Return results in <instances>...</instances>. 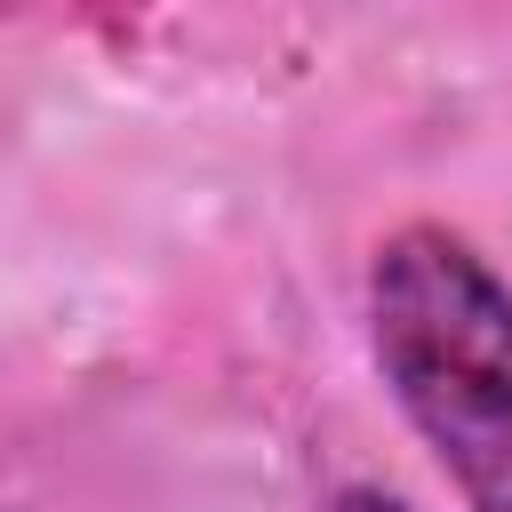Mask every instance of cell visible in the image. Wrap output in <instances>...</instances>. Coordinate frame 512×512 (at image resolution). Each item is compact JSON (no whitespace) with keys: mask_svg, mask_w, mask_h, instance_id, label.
<instances>
[{"mask_svg":"<svg viewBox=\"0 0 512 512\" xmlns=\"http://www.w3.org/2000/svg\"><path fill=\"white\" fill-rule=\"evenodd\" d=\"M368 352L464 512H512V280L448 224L368 256Z\"/></svg>","mask_w":512,"mask_h":512,"instance_id":"1","label":"cell"},{"mask_svg":"<svg viewBox=\"0 0 512 512\" xmlns=\"http://www.w3.org/2000/svg\"><path fill=\"white\" fill-rule=\"evenodd\" d=\"M320 512H416V504H408V496H392V488H368V480H344V488H336V496H328Z\"/></svg>","mask_w":512,"mask_h":512,"instance_id":"2","label":"cell"}]
</instances>
